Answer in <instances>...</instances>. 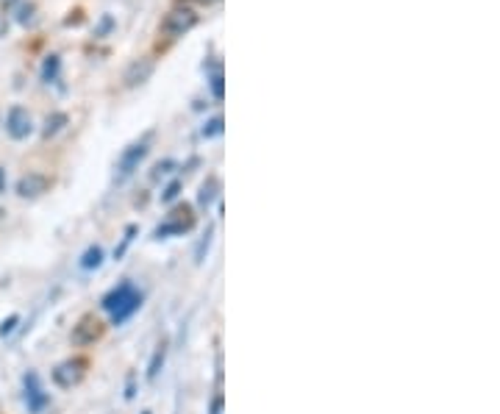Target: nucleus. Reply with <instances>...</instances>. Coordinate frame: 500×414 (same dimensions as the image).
Masks as SVG:
<instances>
[{
    "instance_id": "nucleus-1",
    "label": "nucleus",
    "mask_w": 500,
    "mask_h": 414,
    "mask_svg": "<svg viewBox=\"0 0 500 414\" xmlns=\"http://www.w3.org/2000/svg\"><path fill=\"white\" fill-rule=\"evenodd\" d=\"M100 306H103V312H109L111 323L120 325V323H125L128 317H133V314L139 312V306H142V292H139L131 281H122V284H117V287L103 298Z\"/></svg>"
},
{
    "instance_id": "nucleus-2",
    "label": "nucleus",
    "mask_w": 500,
    "mask_h": 414,
    "mask_svg": "<svg viewBox=\"0 0 500 414\" xmlns=\"http://www.w3.org/2000/svg\"><path fill=\"white\" fill-rule=\"evenodd\" d=\"M103 334H106V323L95 312H87L78 317L73 331H69V342H73L76 348H92V345H98L103 339Z\"/></svg>"
},
{
    "instance_id": "nucleus-3",
    "label": "nucleus",
    "mask_w": 500,
    "mask_h": 414,
    "mask_svg": "<svg viewBox=\"0 0 500 414\" xmlns=\"http://www.w3.org/2000/svg\"><path fill=\"white\" fill-rule=\"evenodd\" d=\"M87 370H89V359L87 356H69V359H64V362H58L53 367L50 378H53V384L58 389H73V386H78L87 378Z\"/></svg>"
},
{
    "instance_id": "nucleus-4",
    "label": "nucleus",
    "mask_w": 500,
    "mask_h": 414,
    "mask_svg": "<svg viewBox=\"0 0 500 414\" xmlns=\"http://www.w3.org/2000/svg\"><path fill=\"white\" fill-rule=\"evenodd\" d=\"M151 136H153V133H148L145 140H139V142L128 145V148L120 153V159H117V184L128 181V178L139 170V164L145 162V156L151 153Z\"/></svg>"
},
{
    "instance_id": "nucleus-5",
    "label": "nucleus",
    "mask_w": 500,
    "mask_h": 414,
    "mask_svg": "<svg viewBox=\"0 0 500 414\" xmlns=\"http://www.w3.org/2000/svg\"><path fill=\"white\" fill-rule=\"evenodd\" d=\"M195 228V215H192V206H178V209L170 215V220L167 223H162L156 231H153V237L156 239H167V237H178V234H186V231H192Z\"/></svg>"
},
{
    "instance_id": "nucleus-6",
    "label": "nucleus",
    "mask_w": 500,
    "mask_h": 414,
    "mask_svg": "<svg viewBox=\"0 0 500 414\" xmlns=\"http://www.w3.org/2000/svg\"><path fill=\"white\" fill-rule=\"evenodd\" d=\"M34 131V120H31V111L25 106H12L6 111V133L12 136L14 142H23L28 140Z\"/></svg>"
},
{
    "instance_id": "nucleus-7",
    "label": "nucleus",
    "mask_w": 500,
    "mask_h": 414,
    "mask_svg": "<svg viewBox=\"0 0 500 414\" xmlns=\"http://www.w3.org/2000/svg\"><path fill=\"white\" fill-rule=\"evenodd\" d=\"M153 70H156V61L151 58V56H142V58H133L128 67H125V73H122V84L128 87V89H136V87H142L151 76H153Z\"/></svg>"
},
{
    "instance_id": "nucleus-8",
    "label": "nucleus",
    "mask_w": 500,
    "mask_h": 414,
    "mask_svg": "<svg viewBox=\"0 0 500 414\" xmlns=\"http://www.w3.org/2000/svg\"><path fill=\"white\" fill-rule=\"evenodd\" d=\"M195 25H197V14H195L192 9L184 6V9H173V12L164 17L162 31L170 34V36H184V34H189Z\"/></svg>"
},
{
    "instance_id": "nucleus-9",
    "label": "nucleus",
    "mask_w": 500,
    "mask_h": 414,
    "mask_svg": "<svg viewBox=\"0 0 500 414\" xmlns=\"http://www.w3.org/2000/svg\"><path fill=\"white\" fill-rule=\"evenodd\" d=\"M47 189H50V178L45 173H25V175H20V181L14 186L17 197H23V200H36Z\"/></svg>"
},
{
    "instance_id": "nucleus-10",
    "label": "nucleus",
    "mask_w": 500,
    "mask_h": 414,
    "mask_svg": "<svg viewBox=\"0 0 500 414\" xmlns=\"http://www.w3.org/2000/svg\"><path fill=\"white\" fill-rule=\"evenodd\" d=\"M25 403H28V408H31L34 414H39V411L50 403V395L42 389L36 373H28V375H25Z\"/></svg>"
},
{
    "instance_id": "nucleus-11",
    "label": "nucleus",
    "mask_w": 500,
    "mask_h": 414,
    "mask_svg": "<svg viewBox=\"0 0 500 414\" xmlns=\"http://www.w3.org/2000/svg\"><path fill=\"white\" fill-rule=\"evenodd\" d=\"M42 84H56L58 78H61V56L58 53H50V56H45V61H42Z\"/></svg>"
},
{
    "instance_id": "nucleus-12",
    "label": "nucleus",
    "mask_w": 500,
    "mask_h": 414,
    "mask_svg": "<svg viewBox=\"0 0 500 414\" xmlns=\"http://www.w3.org/2000/svg\"><path fill=\"white\" fill-rule=\"evenodd\" d=\"M217 195H220V181L214 178V175H208L206 178V184L200 186V195H197V203L203 206V209H208V206L217 200Z\"/></svg>"
},
{
    "instance_id": "nucleus-13",
    "label": "nucleus",
    "mask_w": 500,
    "mask_h": 414,
    "mask_svg": "<svg viewBox=\"0 0 500 414\" xmlns=\"http://www.w3.org/2000/svg\"><path fill=\"white\" fill-rule=\"evenodd\" d=\"M164 359H167V339H162V342L156 345L153 359H151V364H148V381H156V378H159V373H162V367H164Z\"/></svg>"
},
{
    "instance_id": "nucleus-14",
    "label": "nucleus",
    "mask_w": 500,
    "mask_h": 414,
    "mask_svg": "<svg viewBox=\"0 0 500 414\" xmlns=\"http://www.w3.org/2000/svg\"><path fill=\"white\" fill-rule=\"evenodd\" d=\"M208 87H211L214 100H223L226 87H223V67L220 64H208Z\"/></svg>"
},
{
    "instance_id": "nucleus-15",
    "label": "nucleus",
    "mask_w": 500,
    "mask_h": 414,
    "mask_svg": "<svg viewBox=\"0 0 500 414\" xmlns=\"http://www.w3.org/2000/svg\"><path fill=\"white\" fill-rule=\"evenodd\" d=\"M64 125H67V114H64V111H53V114H47V120H45L42 136H45V140H50V136H56Z\"/></svg>"
},
{
    "instance_id": "nucleus-16",
    "label": "nucleus",
    "mask_w": 500,
    "mask_h": 414,
    "mask_svg": "<svg viewBox=\"0 0 500 414\" xmlns=\"http://www.w3.org/2000/svg\"><path fill=\"white\" fill-rule=\"evenodd\" d=\"M103 248L100 245H92V248H87V253H84V259H81V267L84 270H98L100 264H103Z\"/></svg>"
},
{
    "instance_id": "nucleus-17",
    "label": "nucleus",
    "mask_w": 500,
    "mask_h": 414,
    "mask_svg": "<svg viewBox=\"0 0 500 414\" xmlns=\"http://www.w3.org/2000/svg\"><path fill=\"white\" fill-rule=\"evenodd\" d=\"M223 128H226V122H223V117L217 114V117H208V120L203 122L200 133L206 136V140H211V136H220V133H223Z\"/></svg>"
},
{
    "instance_id": "nucleus-18",
    "label": "nucleus",
    "mask_w": 500,
    "mask_h": 414,
    "mask_svg": "<svg viewBox=\"0 0 500 414\" xmlns=\"http://www.w3.org/2000/svg\"><path fill=\"white\" fill-rule=\"evenodd\" d=\"M14 9H17V23L20 25H31L34 23V17H36V6L34 3H17Z\"/></svg>"
},
{
    "instance_id": "nucleus-19",
    "label": "nucleus",
    "mask_w": 500,
    "mask_h": 414,
    "mask_svg": "<svg viewBox=\"0 0 500 414\" xmlns=\"http://www.w3.org/2000/svg\"><path fill=\"white\" fill-rule=\"evenodd\" d=\"M175 167H178V164H175V159H164V162H159V164L153 167V173H151V181H162V178H167Z\"/></svg>"
},
{
    "instance_id": "nucleus-20",
    "label": "nucleus",
    "mask_w": 500,
    "mask_h": 414,
    "mask_svg": "<svg viewBox=\"0 0 500 414\" xmlns=\"http://www.w3.org/2000/svg\"><path fill=\"white\" fill-rule=\"evenodd\" d=\"M181 186H184V181L181 178H175V181H170L164 189H162V203H173L178 195H181Z\"/></svg>"
},
{
    "instance_id": "nucleus-21",
    "label": "nucleus",
    "mask_w": 500,
    "mask_h": 414,
    "mask_svg": "<svg viewBox=\"0 0 500 414\" xmlns=\"http://www.w3.org/2000/svg\"><path fill=\"white\" fill-rule=\"evenodd\" d=\"M133 234H136V226H128V228H125V237H122V242H120V248L114 250V259H122V253H125L128 245L133 242Z\"/></svg>"
},
{
    "instance_id": "nucleus-22",
    "label": "nucleus",
    "mask_w": 500,
    "mask_h": 414,
    "mask_svg": "<svg viewBox=\"0 0 500 414\" xmlns=\"http://www.w3.org/2000/svg\"><path fill=\"white\" fill-rule=\"evenodd\" d=\"M111 28H114V17H109V14H106V17L100 20V25L95 28V36H98V39H103V36H106Z\"/></svg>"
},
{
    "instance_id": "nucleus-23",
    "label": "nucleus",
    "mask_w": 500,
    "mask_h": 414,
    "mask_svg": "<svg viewBox=\"0 0 500 414\" xmlns=\"http://www.w3.org/2000/svg\"><path fill=\"white\" fill-rule=\"evenodd\" d=\"M17 320H20V317H17V314H14V317H9V320H6V323H3V328H0V336H3V334H12V328H14V325H17Z\"/></svg>"
},
{
    "instance_id": "nucleus-24",
    "label": "nucleus",
    "mask_w": 500,
    "mask_h": 414,
    "mask_svg": "<svg viewBox=\"0 0 500 414\" xmlns=\"http://www.w3.org/2000/svg\"><path fill=\"white\" fill-rule=\"evenodd\" d=\"M211 414H223V395H214V400H211Z\"/></svg>"
},
{
    "instance_id": "nucleus-25",
    "label": "nucleus",
    "mask_w": 500,
    "mask_h": 414,
    "mask_svg": "<svg viewBox=\"0 0 500 414\" xmlns=\"http://www.w3.org/2000/svg\"><path fill=\"white\" fill-rule=\"evenodd\" d=\"M17 3H20V0H0V12H3V14H9V12L17 6Z\"/></svg>"
},
{
    "instance_id": "nucleus-26",
    "label": "nucleus",
    "mask_w": 500,
    "mask_h": 414,
    "mask_svg": "<svg viewBox=\"0 0 500 414\" xmlns=\"http://www.w3.org/2000/svg\"><path fill=\"white\" fill-rule=\"evenodd\" d=\"M6 31H9V20H6V14H3V12H0V36H3Z\"/></svg>"
},
{
    "instance_id": "nucleus-27",
    "label": "nucleus",
    "mask_w": 500,
    "mask_h": 414,
    "mask_svg": "<svg viewBox=\"0 0 500 414\" xmlns=\"http://www.w3.org/2000/svg\"><path fill=\"white\" fill-rule=\"evenodd\" d=\"M6 192V178H3V167H0V195Z\"/></svg>"
}]
</instances>
